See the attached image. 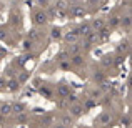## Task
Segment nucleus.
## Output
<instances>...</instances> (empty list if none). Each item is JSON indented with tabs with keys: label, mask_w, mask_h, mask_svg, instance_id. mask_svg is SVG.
<instances>
[{
	"label": "nucleus",
	"mask_w": 132,
	"mask_h": 128,
	"mask_svg": "<svg viewBox=\"0 0 132 128\" xmlns=\"http://www.w3.org/2000/svg\"><path fill=\"white\" fill-rule=\"evenodd\" d=\"M67 12L70 13V17H84L85 15L84 5H79V3H72V5H69Z\"/></svg>",
	"instance_id": "f257e3e1"
},
{
	"label": "nucleus",
	"mask_w": 132,
	"mask_h": 128,
	"mask_svg": "<svg viewBox=\"0 0 132 128\" xmlns=\"http://www.w3.org/2000/svg\"><path fill=\"white\" fill-rule=\"evenodd\" d=\"M47 22H48V17H47V13H45L44 10L34 12V23H35V25H45Z\"/></svg>",
	"instance_id": "f03ea898"
},
{
	"label": "nucleus",
	"mask_w": 132,
	"mask_h": 128,
	"mask_svg": "<svg viewBox=\"0 0 132 128\" xmlns=\"http://www.w3.org/2000/svg\"><path fill=\"white\" fill-rule=\"evenodd\" d=\"M110 122H112V116H110V113H107V112L102 113V115L95 120V123H97V125H100L102 128H107V126L110 125Z\"/></svg>",
	"instance_id": "7ed1b4c3"
},
{
	"label": "nucleus",
	"mask_w": 132,
	"mask_h": 128,
	"mask_svg": "<svg viewBox=\"0 0 132 128\" xmlns=\"http://www.w3.org/2000/svg\"><path fill=\"white\" fill-rule=\"evenodd\" d=\"M69 112H70L69 115H70L72 118H77V116H80L82 113L85 112V110H84V106H82L80 103H74V105H72L70 108H69Z\"/></svg>",
	"instance_id": "20e7f679"
},
{
	"label": "nucleus",
	"mask_w": 132,
	"mask_h": 128,
	"mask_svg": "<svg viewBox=\"0 0 132 128\" xmlns=\"http://www.w3.org/2000/svg\"><path fill=\"white\" fill-rule=\"evenodd\" d=\"M80 50H82V47H80V43H79V42H75V43H70L67 48H65V52L69 53V57H74V55H79V53H80Z\"/></svg>",
	"instance_id": "39448f33"
},
{
	"label": "nucleus",
	"mask_w": 132,
	"mask_h": 128,
	"mask_svg": "<svg viewBox=\"0 0 132 128\" xmlns=\"http://www.w3.org/2000/svg\"><path fill=\"white\" fill-rule=\"evenodd\" d=\"M69 95H70V88H69V85L60 83L57 86V96H60V98H67Z\"/></svg>",
	"instance_id": "423d86ee"
},
{
	"label": "nucleus",
	"mask_w": 132,
	"mask_h": 128,
	"mask_svg": "<svg viewBox=\"0 0 132 128\" xmlns=\"http://www.w3.org/2000/svg\"><path fill=\"white\" fill-rule=\"evenodd\" d=\"M104 27H105V20H102V18H95V20L90 22V28H92L94 32H99V30H102Z\"/></svg>",
	"instance_id": "0eeeda50"
},
{
	"label": "nucleus",
	"mask_w": 132,
	"mask_h": 128,
	"mask_svg": "<svg viewBox=\"0 0 132 128\" xmlns=\"http://www.w3.org/2000/svg\"><path fill=\"white\" fill-rule=\"evenodd\" d=\"M90 30H92V28H90V23H82V25H79L77 28H75V32H77L79 37H85Z\"/></svg>",
	"instance_id": "6e6552de"
},
{
	"label": "nucleus",
	"mask_w": 132,
	"mask_h": 128,
	"mask_svg": "<svg viewBox=\"0 0 132 128\" xmlns=\"http://www.w3.org/2000/svg\"><path fill=\"white\" fill-rule=\"evenodd\" d=\"M79 38H80V37L77 35V32H75V30H72V32H69V33H65V35H64V40L67 43H75Z\"/></svg>",
	"instance_id": "1a4fd4ad"
},
{
	"label": "nucleus",
	"mask_w": 132,
	"mask_h": 128,
	"mask_svg": "<svg viewBox=\"0 0 132 128\" xmlns=\"http://www.w3.org/2000/svg\"><path fill=\"white\" fill-rule=\"evenodd\" d=\"M97 40H99V35H97V32H94V30H90L87 35L84 37V42L89 43V45H92L94 42H97Z\"/></svg>",
	"instance_id": "9d476101"
},
{
	"label": "nucleus",
	"mask_w": 132,
	"mask_h": 128,
	"mask_svg": "<svg viewBox=\"0 0 132 128\" xmlns=\"http://www.w3.org/2000/svg\"><path fill=\"white\" fill-rule=\"evenodd\" d=\"M10 113H12V103L10 102H5L3 105H0V115L7 116V115H10Z\"/></svg>",
	"instance_id": "9b49d317"
},
{
	"label": "nucleus",
	"mask_w": 132,
	"mask_h": 128,
	"mask_svg": "<svg viewBox=\"0 0 132 128\" xmlns=\"http://www.w3.org/2000/svg\"><path fill=\"white\" fill-rule=\"evenodd\" d=\"M69 60H70V62H72V65H75V67H80V65H84V63H85V58L82 57L80 53H79V55H74V57H70Z\"/></svg>",
	"instance_id": "f8f14e48"
},
{
	"label": "nucleus",
	"mask_w": 132,
	"mask_h": 128,
	"mask_svg": "<svg viewBox=\"0 0 132 128\" xmlns=\"http://www.w3.org/2000/svg\"><path fill=\"white\" fill-rule=\"evenodd\" d=\"M20 88V83L17 78H12V80L7 82V90H10V92H17V90Z\"/></svg>",
	"instance_id": "ddd939ff"
},
{
	"label": "nucleus",
	"mask_w": 132,
	"mask_h": 128,
	"mask_svg": "<svg viewBox=\"0 0 132 128\" xmlns=\"http://www.w3.org/2000/svg\"><path fill=\"white\" fill-rule=\"evenodd\" d=\"M69 5H70V3H69L67 0H55L54 8H55V10H67Z\"/></svg>",
	"instance_id": "4468645a"
},
{
	"label": "nucleus",
	"mask_w": 132,
	"mask_h": 128,
	"mask_svg": "<svg viewBox=\"0 0 132 128\" xmlns=\"http://www.w3.org/2000/svg\"><path fill=\"white\" fill-rule=\"evenodd\" d=\"M72 123H74V118H72L69 113H67V115H64V116L60 118V125H62V126H65V128H69V126L72 125Z\"/></svg>",
	"instance_id": "2eb2a0df"
},
{
	"label": "nucleus",
	"mask_w": 132,
	"mask_h": 128,
	"mask_svg": "<svg viewBox=\"0 0 132 128\" xmlns=\"http://www.w3.org/2000/svg\"><path fill=\"white\" fill-rule=\"evenodd\" d=\"M50 38L52 40H60L62 38V30L57 28V27H54V28L50 30Z\"/></svg>",
	"instance_id": "dca6fc26"
},
{
	"label": "nucleus",
	"mask_w": 132,
	"mask_h": 128,
	"mask_svg": "<svg viewBox=\"0 0 132 128\" xmlns=\"http://www.w3.org/2000/svg\"><path fill=\"white\" fill-rule=\"evenodd\" d=\"M39 38H40L39 30L34 28V30H30V32H29V38H27V40H30V42H35V40H39Z\"/></svg>",
	"instance_id": "f3484780"
},
{
	"label": "nucleus",
	"mask_w": 132,
	"mask_h": 128,
	"mask_svg": "<svg viewBox=\"0 0 132 128\" xmlns=\"http://www.w3.org/2000/svg\"><path fill=\"white\" fill-rule=\"evenodd\" d=\"M12 112H15L17 115H19V113H23L25 112V105H23V103H15V105H12Z\"/></svg>",
	"instance_id": "a211bd4d"
},
{
	"label": "nucleus",
	"mask_w": 132,
	"mask_h": 128,
	"mask_svg": "<svg viewBox=\"0 0 132 128\" xmlns=\"http://www.w3.org/2000/svg\"><path fill=\"white\" fill-rule=\"evenodd\" d=\"M55 58H57V62L60 63V62H67V60H69L70 57H69V53H67L65 50H62L60 53H57V57H55Z\"/></svg>",
	"instance_id": "6ab92c4d"
},
{
	"label": "nucleus",
	"mask_w": 132,
	"mask_h": 128,
	"mask_svg": "<svg viewBox=\"0 0 132 128\" xmlns=\"http://www.w3.org/2000/svg\"><path fill=\"white\" fill-rule=\"evenodd\" d=\"M100 95H102V92H100L99 88H94V90H90V92H89V98H92V100H97Z\"/></svg>",
	"instance_id": "aec40b11"
},
{
	"label": "nucleus",
	"mask_w": 132,
	"mask_h": 128,
	"mask_svg": "<svg viewBox=\"0 0 132 128\" xmlns=\"http://www.w3.org/2000/svg\"><path fill=\"white\" fill-rule=\"evenodd\" d=\"M40 93H42L44 96H47V98H54V92H52L50 88H47V86H42V88H40Z\"/></svg>",
	"instance_id": "412c9836"
},
{
	"label": "nucleus",
	"mask_w": 132,
	"mask_h": 128,
	"mask_svg": "<svg viewBox=\"0 0 132 128\" xmlns=\"http://www.w3.org/2000/svg\"><path fill=\"white\" fill-rule=\"evenodd\" d=\"M119 23H120V18H119V17H112V18H110L109 22L105 23V25H109V27H117Z\"/></svg>",
	"instance_id": "4be33fe9"
},
{
	"label": "nucleus",
	"mask_w": 132,
	"mask_h": 128,
	"mask_svg": "<svg viewBox=\"0 0 132 128\" xmlns=\"http://www.w3.org/2000/svg\"><path fill=\"white\" fill-rule=\"evenodd\" d=\"M95 105V100H92V98H87L85 100V103L82 106H84V110H89V108H92V106Z\"/></svg>",
	"instance_id": "5701e85b"
},
{
	"label": "nucleus",
	"mask_w": 132,
	"mask_h": 128,
	"mask_svg": "<svg viewBox=\"0 0 132 128\" xmlns=\"http://www.w3.org/2000/svg\"><path fill=\"white\" fill-rule=\"evenodd\" d=\"M102 63H104V67H109V65H112V63H114V60H112V57H110V55H107V57H104V60H102Z\"/></svg>",
	"instance_id": "b1692460"
},
{
	"label": "nucleus",
	"mask_w": 132,
	"mask_h": 128,
	"mask_svg": "<svg viewBox=\"0 0 132 128\" xmlns=\"http://www.w3.org/2000/svg\"><path fill=\"white\" fill-rule=\"evenodd\" d=\"M120 23H122V25H126L127 28H129L130 27V17L127 15V17H122V18H120Z\"/></svg>",
	"instance_id": "393cba45"
},
{
	"label": "nucleus",
	"mask_w": 132,
	"mask_h": 128,
	"mask_svg": "<svg viewBox=\"0 0 132 128\" xmlns=\"http://www.w3.org/2000/svg\"><path fill=\"white\" fill-rule=\"evenodd\" d=\"M127 48H129V42H120V45H119V48H117V50L119 52H124V50H127Z\"/></svg>",
	"instance_id": "a878e982"
},
{
	"label": "nucleus",
	"mask_w": 132,
	"mask_h": 128,
	"mask_svg": "<svg viewBox=\"0 0 132 128\" xmlns=\"http://www.w3.org/2000/svg\"><path fill=\"white\" fill-rule=\"evenodd\" d=\"M2 90H7V80L0 77V92H2Z\"/></svg>",
	"instance_id": "bb28decb"
},
{
	"label": "nucleus",
	"mask_w": 132,
	"mask_h": 128,
	"mask_svg": "<svg viewBox=\"0 0 132 128\" xmlns=\"http://www.w3.org/2000/svg\"><path fill=\"white\" fill-rule=\"evenodd\" d=\"M32 47H34V42H30V40H25V42H23V48H25V50H30Z\"/></svg>",
	"instance_id": "cd10ccee"
},
{
	"label": "nucleus",
	"mask_w": 132,
	"mask_h": 128,
	"mask_svg": "<svg viewBox=\"0 0 132 128\" xmlns=\"http://www.w3.org/2000/svg\"><path fill=\"white\" fill-rule=\"evenodd\" d=\"M94 80L100 83V82H104V75L102 73H95V75H94Z\"/></svg>",
	"instance_id": "c85d7f7f"
},
{
	"label": "nucleus",
	"mask_w": 132,
	"mask_h": 128,
	"mask_svg": "<svg viewBox=\"0 0 132 128\" xmlns=\"http://www.w3.org/2000/svg\"><path fill=\"white\" fill-rule=\"evenodd\" d=\"M39 5H42V7H48V0H35Z\"/></svg>",
	"instance_id": "c756f323"
},
{
	"label": "nucleus",
	"mask_w": 132,
	"mask_h": 128,
	"mask_svg": "<svg viewBox=\"0 0 132 128\" xmlns=\"http://www.w3.org/2000/svg\"><path fill=\"white\" fill-rule=\"evenodd\" d=\"M129 123H130V122H129V116H126V118H122V125L126 126V128H129Z\"/></svg>",
	"instance_id": "7c9ffc66"
},
{
	"label": "nucleus",
	"mask_w": 132,
	"mask_h": 128,
	"mask_svg": "<svg viewBox=\"0 0 132 128\" xmlns=\"http://www.w3.org/2000/svg\"><path fill=\"white\" fill-rule=\"evenodd\" d=\"M17 118H19V120H20V122H23V120H25V118H27V115H25V112H23V113H19V115H17Z\"/></svg>",
	"instance_id": "2f4dec72"
},
{
	"label": "nucleus",
	"mask_w": 132,
	"mask_h": 128,
	"mask_svg": "<svg viewBox=\"0 0 132 128\" xmlns=\"http://www.w3.org/2000/svg\"><path fill=\"white\" fill-rule=\"evenodd\" d=\"M3 38H7V33L3 30H0V40H3Z\"/></svg>",
	"instance_id": "473e14b6"
},
{
	"label": "nucleus",
	"mask_w": 132,
	"mask_h": 128,
	"mask_svg": "<svg viewBox=\"0 0 132 128\" xmlns=\"http://www.w3.org/2000/svg\"><path fill=\"white\" fill-rule=\"evenodd\" d=\"M69 3H80V2H84V0H67Z\"/></svg>",
	"instance_id": "72a5a7b5"
},
{
	"label": "nucleus",
	"mask_w": 132,
	"mask_h": 128,
	"mask_svg": "<svg viewBox=\"0 0 132 128\" xmlns=\"http://www.w3.org/2000/svg\"><path fill=\"white\" fill-rule=\"evenodd\" d=\"M52 120H54L52 116H47V118H45V122H47V123H52Z\"/></svg>",
	"instance_id": "f704fd0d"
},
{
	"label": "nucleus",
	"mask_w": 132,
	"mask_h": 128,
	"mask_svg": "<svg viewBox=\"0 0 132 128\" xmlns=\"http://www.w3.org/2000/svg\"><path fill=\"white\" fill-rule=\"evenodd\" d=\"M55 128H65V126H62V125H59V126H55Z\"/></svg>",
	"instance_id": "c9c22d12"
}]
</instances>
